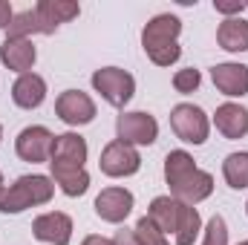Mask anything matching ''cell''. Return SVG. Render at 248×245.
<instances>
[{
    "instance_id": "obj_1",
    "label": "cell",
    "mask_w": 248,
    "mask_h": 245,
    "mask_svg": "<svg viewBox=\"0 0 248 245\" xmlns=\"http://www.w3.org/2000/svg\"><path fill=\"white\" fill-rule=\"evenodd\" d=\"M179 35H182V20L176 15L170 12L153 15L141 29V49L156 66H173L182 58Z\"/></svg>"
},
{
    "instance_id": "obj_2",
    "label": "cell",
    "mask_w": 248,
    "mask_h": 245,
    "mask_svg": "<svg viewBox=\"0 0 248 245\" xmlns=\"http://www.w3.org/2000/svg\"><path fill=\"white\" fill-rule=\"evenodd\" d=\"M52 196H55L52 176L26 173V176L15 179L0 196V214H23L26 208H41V205H49Z\"/></svg>"
},
{
    "instance_id": "obj_3",
    "label": "cell",
    "mask_w": 248,
    "mask_h": 245,
    "mask_svg": "<svg viewBox=\"0 0 248 245\" xmlns=\"http://www.w3.org/2000/svg\"><path fill=\"white\" fill-rule=\"evenodd\" d=\"M93 90L116 110H124L136 95V78L122 66H101L93 72Z\"/></svg>"
},
{
    "instance_id": "obj_4",
    "label": "cell",
    "mask_w": 248,
    "mask_h": 245,
    "mask_svg": "<svg viewBox=\"0 0 248 245\" xmlns=\"http://www.w3.org/2000/svg\"><path fill=\"white\" fill-rule=\"evenodd\" d=\"M170 130L176 133V138H179V141L199 147V144H205V141H208L211 119H208V113H205L202 107L182 101V104H176V107L170 110Z\"/></svg>"
},
{
    "instance_id": "obj_5",
    "label": "cell",
    "mask_w": 248,
    "mask_h": 245,
    "mask_svg": "<svg viewBox=\"0 0 248 245\" xmlns=\"http://www.w3.org/2000/svg\"><path fill=\"white\" fill-rule=\"evenodd\" d=\"M116 136L124 144L150 147L159 138V122L144 110H122V116L116 119Z\"/></svg>"
},
{
    "instance_id": "obj_6",
    "label": "cell",
    "mask_w": 248,
    "mask_h": 245,
    "mask_svg": "<svg viewBox=\"0 0 248 245\" xmlns=\"http://www.w3.org/2000/svg\"><path fill=\"white\" fill-rule=\"evenodd\" d=\"M98 170L110 179H127L136 176L141 170V153L133 144H124L119 138H113L110 144H104L101 156H98Z\"/></svg>"
},
{
    "instance_id": "obj_7",
    "label": "cell",
    "mask_w": 248,
    "mask_h": 245,
    "mask_svg": "<svg viewBox=\"0 0 248 245\" xmlns=\"http://www.w3.org/2000/svg\"><path fill=\"white\" fill-rule=\"evenodd\" d=\"M52 147H55V133L44 124H29L17 133L15 138V153L17 159L29 162V165H49L52 159Z\"/></svg>"
},
{
    "instance_id": "obj_8",
    "label": "cell",
    "mask_w": 248,
    "mask_h": 245,
    "mask_svg": "<svg viewBox=\"0 0 248 245\" xmlns=\"http://www.w3.org/2000/svg\"><path fill=\"white\" fill-rule=\"evenodd\" d=\"M95 101L90 92L81 90H63L55 98V116L61 119L66 127H84V124L95 122Z\"/></svg>"
},
{
    "instance_id": "obj_9",
    "label": "cell",
    "mask_w": 248,
    "mask_h": 245,
    "mask_svg": "<svg viewBox=\"0 0 248 245\" xmlns=\"http://www.w3.org/2000/svg\"><path fill=\"white\" fill-rule=\"evenodd\" d=\"M95 216L101 222H110V225H122L124 219L133 214L136 208V196L133 190H127L122 184H113V187H104L98 196H95Z\"/></svg>"
},
{
    "instance_id": "obj_10",
    "label": "cell",
    "mask_w": 248,
    "mask_h": 245,
    "mask_svg": "<svg viewBox=\"0 0 248 245\" xmlns=\"http://www.w3.org/2000/svg\"><path fill=\"white\" fill-rule=\"evenodd\" d=\"M72 216L63 211H46L35 216L32 222V237L46 245H69L72 243Z\"/></svg>"
},
{
    "instance_id": "obj_11",
    "label": "cell",
    "mask_w": 248,
    "mask_h": 245,
    "mask_svg": "<svg viewBox=\"0 0 248 245\" xmlns=\"http://www.w3.org/2000/svg\"><path fill=\"white\" fill-rule=\"evenodd\" d=\"M87 156H90L87 138L69 130V133L55 136V147H52L49 168H84L87 165Z\"/></svg>"
},
{
    "instance_id": "obj_12",
    "label": "cell",
    "mask_w": 248,
    "mask_h": 245,
    "mask_svg": "<svg viewBox=\"0 0 248 245\" xmlns=\"http://www.w3.org/2000/svg\"><path fill=\"white\" fill-rule=\"evenodd\" d=\"M211 81L228 98L248 95V66L246 63H237V61L217 63V66H211Z\"/></svg>"
},
{
    "instance_id": "obj_13",
    "label": "cell",
    "mask_w": 248,
    "mask_h": 245,
    "mask_svg": "<svg viewBox=\"0 0 248 245\" xmlns=\"http://www.w3.org/2000/svg\"><path fill=\"white\" fill-rule=\"evenodd\" d=\"M38 61V49L29 38H6L0 44V63L17 75L32 72V66Z\"/></svg>"
},
{
    "instance_id": "obj_14",
    "label": "cell",
    "mask_w": 248,
    "mask_h": 245,
    "mask_svg": "<svg viewBox=\"0 0 248 245\" xmlns=\"http://www.w3.org/2000/svg\"><path fill=\"white\" fill-rule=\"evenodd\" d=\"M12 101L20 110H38L46 101V81L38 72H23L12 84Z\"/></svg>"
},
{
    "instance_id": "obj_15",
    "label": "cell",
    "mask_w": 248,
    "mask_h": 245,
    "mask_svg": "<svg viewBox=\"0 0 248 245\" xmlns=\"http://www.w3.org/2000/svg\"><path fill=\"white\" fill-rule=\"evenodd\" d=\"M211 193H214V176H211L208 170H202V168H196L190 176H185L179 184L170 187V196H173L176 202L193 205V208H196L199 202H205Z\"/></svg>"
},
{
    "instance_id": "obj_16",
    "label": "cell",
    "mask_w": 248,
    "mask_h": 245,
    "mask_svg": "<svg viewBox=\"0 0 248 245\" xmlns=\"http://www.w3.org/2000/svg\"><path fill=\"white\" fill-rule=\"evenodd\" d=\"M214 127H217L225 138H231V141L246 138L248 136V107L237 104V101L219 104L217 113H214Z\"/></svg>"
},
{
    "instance_id": "obj_17",
    "label": "cell",
    "mask_w": 248,
    "mask_h": 245,
    "mask_svg": "<svg viewBox=\"0 0 248 245\" xmlns=\"http://www.w3.org/2000/svg\"><path fill=\"white\" fill-rule=\"evenodd\" d=\"M35 12L44 20L46 32L52 35L61 23H69V20H75L81 15V6L75 0H38L35 3Z\"/></svg>"
},
{
    "instance_id": "obj_18",
    "label": "cell",
    "mask_w": 248,
    "mask_h": 245,
    "mask_svg": "<svg viewBox=\"0 0 248 245\" xmlns=\"http://www.w3.org/2000/svg\"><path fill=\"white\" fill-rule=\"evenodd\" d=\"M217 44L231 55L248 52V20L246 17H222V23L217 26Z\"/></svg>"
},
{
    "instance_id": "obj_19",
    "label": "cell",
    "mask_w": 248,
    "mask_h": 245,
    "mask_svg": "<svg viewBox=\"0 0 248 245\" xmlns=\"http://www.w3.org/2000/svg\"><path fill=\"white\" fill-rule=\"evenodd\" d=\"M52 173V182L58 184L63 196L75 199V196H84L90 190V173L87 168H49Z\"/></svg>"
},
{
    "instance_id": "obj_20",
    "label": "cell",
    "mask_w": 248,
    "mask_h": 245,
    "mask_svg": "<svg viewBox=\"0 0 248 245\" xmlns=\"http://www.w3.org/2000/svg\"><path fill=\"white\" fill-rule=\"evenodd\" d=\"M144 216H150V219L159 225L162 234L173 237V231H176V216H179V202H176L170 193H168V196H156V199L150 202V208H147Z\"/></svg>"
},
{
    "instance_id": "obj_21",
    "label": "cell",
    "mask_w": 248,
    "mask_h": 245,
    "mask_svg": "<svg viewBox=\"0 0 248 245\" xmlns=\"http://www.w3.org/2000/svg\"><path fill=\"white\" fill-rule=\"evenodd\" d=\"M202 216L193 205H182L179 202V216H176V231H173V243L176 245H193L202 234Z\"/></svg>"
},
{
    "instance_id": "obj_22",
    "label": "cell",
    "mask_w": 248,
    "mask_h": 245,
    "mask_svg": "<svg viewBox=\"0 0 248 245\" xmlns=\"http://www.w3.org/2000/svg\"><path fill=\"white\" fill-rule=\"evenodd\" d=\"M222 179L231 190H246L248 187V150L228 153L222 162Z\"/></svg>"
},
{
    "instance_id": "obj_23",
    "label": "cell",
    "mask_w": 248,
    "mask_h": 245,
    "mask_svg": "<svg viewBox=\"0 0 248 245\" xmlns=\"http://www.w3.org/2000/svg\"><path fill=\"white\" fill-rule=\"evenodd\" d=\"M32 35H49L46 26H44V20L38 17V12L35 9L15 12V17H12V23L6 29V38H29L32 41Z\"/></svg>"
},
{
    "instance_id": "obj_24",
    "label": "cell",
    "mask_w": 248,
    "mask_h": 245,
    "mask_svg": "<svg viewBox=\"0 0 248 245\" xmlns=\"http://www.w3.org/2000/svg\"><path fill=\"white\" fill-rule=\"evenodd\" d=\"M193 170H196V162H193V156L187 150H170L165 156V182H168V187L179 184Z\"/></svg>"
},
{
    "instance_id": "obj_25",
    "label": "cell",
    "mask_w": 248,
    "mask_h": 245,
    "mask_svg": "<svg viewBox=\"0 0 248 245\" xmlns=\"http://www.w3.org/2000/svg\"><path fill=\"white\" fill-rule=\"evenodd\" d=\"M133 234H136V240H139L141 245H170L168 234H162V231H159V225H156L150 216H141V219L136 222Z\"/></svg>"
},
{
    "instance_id": "obj_26",
    "label": "cell",
    "mask_w": 248,
    "mask_h": 245,
    "mask_svg": "<svg viewBox=\"0 0 248 245\" xmlns=\"http://www.w3.org/2000/svg\"><path fill=\"white\" fill-rule=\"evenodd\" d=\"M202 245H228V222L222 214H214L202 228Z\"/></svg>"
},
{
    "instance_id": "obj_27",
    "label": "cell",
    "mask_w": 248,
    "mask_h": 245,
    "mask_svg": "<svg viewBox=\"0 0 248 245\" xmlns=\"http://www.w3.org/2000/svg\"><path fill=\"white\" fill-rule=\"evenodd\" d=\"M170 81H173V90H176V92L190 95V92L199 90V84H202V72H199L196 66H185V69H176Z\"/></svg>"
},
{
    "instance_id": "obj_28",
    "label": "cell",
    "mask_w": 248,
    "mask_h": 245,
    "mask_svg": "<svg viewBox=\"0 0 248 245\" xmlns=\"http://www.w3.org/2000/svg\"><path fill=\"white\" fill-rule=\"evenodd\" d=\"M246 9V0H214V12H219L225 17H243Z\"/></svg>"
},
{
    "instance_id": "obj_29",
    "label": "cell",
    "mask_w": 248,
    "mask_h": 245,
    "mask_svg": "<svg viewBox=\"0 0 248 245\" xmlns=\"http://www.w3.org/2000/svg\"><path fill=\"white\" fill-rule=\"evenodd\" d=\"M113 245H141L136 240V234L130 231V228H122V231H116V237H113Z\"/></svg>"
},
{
    "instance_id": "obj_30",
    "label": "cell",
    "mask_w": 248,
    "mask_h": 245,
    "mask_svg": "<svg viewBox=\"0 0 248 245\" xmlns=\"http://www.w3.org/2000/svg\"><path fill=\"white\" fill-rule=\"evenodd\" d=\"M12 17H15V9H12V3H6V0H0V29H3V32L9 29V23H12Z\"/></svg>"
},
{
    "instance_id": "obj_31",
    "label": "cell",
    "mask_w": 248,
    "mask_h": 245,
    "mask_svg": "<svg viewBox=\"0 0 248 245\" xmlns=\"http://www.w3.org/2000/svg\"><path fill=\"white\" fill-rule=\"evenodd\" d=\"M81 245H113V240H107V237H101V234H87Z\"/></svg>"
},
{
    "instance_id": "obj_32",
    "label": "cell",
    "mask_w": 248,
    "mask_h": 245,
    "mask_svg": "<svg viewBox=\"0 0 248 245\" xmlns=\"http://www.w3.org/2000/svg\"><path fill=\"white\" fill-rule=\"evenodd\" d=\"M6 193V179H3V173H0V196Z\"/></svg>"
},
{
    "instance_id": "obj_33",
    "label": "cell",
    "mask_w": 248,
    "mask_h": 245,
    "mask_svg": "<svg viewBox=\"0 0 248 245\" xmlns=\"http://www.w3.org/2000/svg\"><path fill=\"white\" fill-rule=\"evenodd\" d=\"M0 144H3V124H0Z\"/></svg>"
},
{
    "instance_id": "obj_34",
    "label": "cell",
    "mask_w": 248,
    "mask_h": 245,
    "mask_svg": "<svg viewBox=\"0 0 248 245\" xmlns=\"http://www.w3.org/2000/svg\"><path fill=\"white\" fill-rule=\"evenodd\" d=\"M240 245H248V240H243V243H240Z\"/></svg>"
},
{
    "instance_id": "obj_35",
    "label": "cell",
    "mask_w": 248,
    "mask_h": 245,
    "mask_svg": "<svg viewBox=\"0 0 248 245\" xmlns=\"http://www.w3.org/2000/svg\"><path fill=\"white\" fill-rule=\"evenodd\" d=\"M246 214H248V202H246Z\"/></svg>"
},
{
    "instance_id": "obj_36",
    "label": "cell",
    "mask_w": 248,
    "mask_h": 245,
    "mask_svg": "<svg viewBox=\"0 0 248 245\" xmlns=\"http://www.w3.org/2000/svg\"><path fill=\"white\" fill-rule=\"evenodd\" d=\"M246 6H248V3H246Z\"/></svg>"
}]
</instances>
